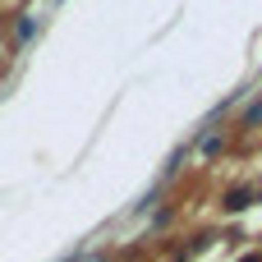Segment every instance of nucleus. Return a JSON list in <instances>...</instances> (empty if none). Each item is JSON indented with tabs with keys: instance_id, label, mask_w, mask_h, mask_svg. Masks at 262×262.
<instances>
[{
	"instance_id": "obj_1",
	"label": "nucleus",
	"mask_w": 262,
	"mask_h": 262,
	"mask_svg": "<svg viewBox=\"0 0 262 262\" xmlns=\"http://www.w3.org/2000/svg\"><path fill=\"white\" fill-rule=\"evenodd\" d=\"M249 203H253V193H249V189H235V193L226 198V207H230V212H239V207H249Z\"/></svg>"
},
{
	"instance_id": "obj_2",
	"label": "nucleus",
	"mask_w": 262,
	"mask_h": 262,
	"mask_svg": "<svg viewBox=\"0 0 262 262\" xmlns=\"http://www.w3.org/2000/svg\"><path fill=\"white\" fill-rule=\"evenodd\" d=\"M239 262H262V258H239Z\"/></svg>"
}]
</instances>
